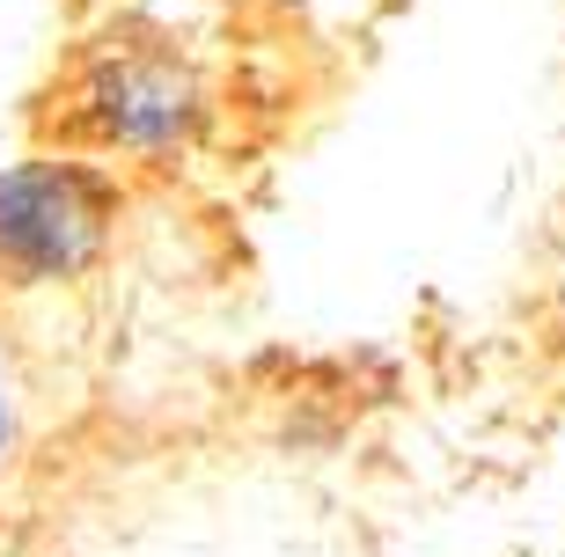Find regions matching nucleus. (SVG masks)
<instances>
[{"instance_id": "obj_3", "label": "nucleus", "mask_w": 565, "mask_h": 557, "mask_svg": "<svg viewBox=\"0 0 565 557\" xmlns=\"http://www.w3.org/2000/svg\"><path fill=\"white\" fill-rule=\"evenodd\" d=\"M8 448H15V396H8V367H0V470H8Z\"/></svg>"}, {"instance_id": "obj_2", "label": "nucleus", "mask_w": 565, "mask_h": 557, "mask_svg": "<svg viewBox=\"0 0 565 557\" xmlns=\"http://www.w3.org/2000/svg\"><path fill=\"white\" fill-rule=\"evenodd\" d=\"M126 176L60 147L0 169V287H66L110 257Z\"/></svg>"}, {"instance_id": "obj_1", "label": "nucleus", "mask_w": 565, "mask_h": 557, "mask_svg": "<svg viewBox=\"0 0 565 557\" xmlns=\"http://www.w3.org/2000/svg\"><path fill=\"white\" fill-rule=\"evenodd\" d=\"M213 125V82L169 30H110L60 66L38 140L104 169H177Z\"/></svg>"}]
</instances>
